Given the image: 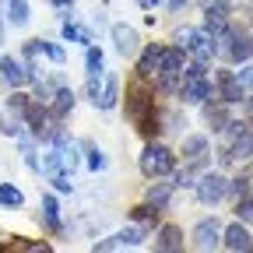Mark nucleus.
<instances>
[{
  "label": "nucleus",
  "instance_id": "e433bc0d",
  "mask_svg": "<svg viewBox=\"0 0 253 253\" xmlns=\"http://www.w3.org/2000/svg\"><path fill=\"white\" fill-rule=\"evenodd\" d=\"M239 106H243V116H246V123H253V91H246V99H243Z\"/></svg>",
  "mask_w": 253,
  "mask_h": 253
},
{
  "label": "nucleus",
  "instance_id": "72a5a7b5",
  "mask_svg": "<svg viewBox=\"0 0 253 253\" xmlns=\"http://www.w3.org/2000/svg\"><path fill=\"white\" fill-rule=\"evenodd\" d=\"M71 176H74V172H67V169H60V172H53V176H49V183H53V186L60 190V194H71V190H74Z\"/></svg>",
  "mask_w": 253,
  "mask_h": 253
},
{
  "label": "nucleus",
  "instance_id": "f8f14e48",
  "mask_svg": "<svg viewBox=\"0 0 253 253\" xmlns=\"http://www.w3.org/2000/svg\"><path fill=\"white\" fill-rule=\"evenodd\" d=\"M109 36H113V46L123 60H134L141 53V36H137V28H130L126 21H113L109 25Z\"/></svg>",
  "mask_w": 253,
  "mask_h": 253
},
{
  "label": "nucleus",
  "instance_id": "39448f33",
  "mask_svg": "<svg viewBox=\"0 0 253 253\" xmlns=\"http://www.w3.org/2000/svg\"><path fill=\"white\" fill-rule=\"evenodd\" d=\"M172 42H176L186 56H194V60H204V63L218 60V53H214V39L208 36L204 28L183 25V28H176V32H172Z\"/></svg>",
  "mask_w": 253,
  "mask_h": 253
},
{
  "label": "nucleus",
  "instance_id": "c756f323",
  "mask_svg": "<svg viewBox=\"0 0 253 253\" xmlns=\"http://www.w3.org/2000/svg\"><path fill=\"white\" fill-rule=\"evenodd\" d=\"M84 151H88V169H91V172H102V169L109 166V158H106V151H102L99 144H84Z\"/></svg>",
  "mask_w": 253,
  "mask_h": 253
},
{
  "label": "nucleus",
  "instance_id": "c85d7f7f",
  "mask_svg": "<svg viewBox=\"0 0 253 253\" xmlns=\"http://www.w3.org/2000/svg\"><path fill=\"white\" fill-rule=\"evenodd\" d=\"M28 18H32L28 0H7V21H11L14 28H25V25H28Z\"/></svg>",
  "mask_w": 253,
  "mask_h": 253
},
{
  "label": "nucleus",
  "instance_id": "393cba45",
  "mask_svg": "<svg viewBox=\"0 0 253 253\" xmlns=\"http://www.w3.org/2000/svg\"><path fill=\"white\" fill-rule=\"evenodd\" d=\"M102 71H106V53L99 49V46H84V74L88 78H102Z\"/></svg>",
  "mask_w": 253,
  "mask_h": 253
},
{
  "label": "nucleus",
  "instance_id": "4468645a",
  "mask_svg": "<svg viewBox=\"0 0 253 253\" xmlns=\"http://www.w3.org/2000/svg\"><path fill=\"white\" fill-rule=\"evenodd\" d=\"M221 246L232 250V253H250V250H253V236L246 232V225H243L239 218L232 221V225L221 229Z\"/></svg>",
  "mask_w": 253,
  "mask_h": 253
},
{
  "label": "nucleus",
  "instance_id": "a211bd4d",
  "mask_svg": "<svg viewBox=\"0 0 253 253\" xmlns=\"http://www.w3.org/2000/svg\"><path fill=\"white\" fill-rule=\"evenodd\" d=\"M229 21H232V11H225L221 4H211V7H204V25H201V28L208 32L211 39H218L221 32H225Z\"/></svg>",
  "mask_w": 253,
  "mask_h": 253
},
{
  "label": "nucleus",
  "instance_id": "f03ea898",
  "mask_svg": "<svg viewBox=\"0 0 253 253\" xmlns=\"http://www.w3.org/2000/svg\"><path fill=\"white\" fill-rule=\"evenodd\" d=\"M176 162H179V151H172L169 144H162V141L151 137L144 144L141 158H137V169H141L144 179H166V176L176 172Z\"/></svg>",
  "mask_w": 253,
  "mask_h": 253
},
{
  "label": "nucleus",
  "instance_id": "0eeeda50",
  "mask_svg": "<svg viewBox=\"0 0 253 253\" xmlns=\"http://www.w3.org/2000/svg\"><path fill=\"white\" fill-rule=\"evenodd\" d=\"M194 186H197V201L204 208H214V204H221L229 197V176H221L218 169H204Z\"/></svg>",
  "mask_w": 253,
  "mask_h": 253
},
{
  "label": "nucleus",
  "instance_id": "2f4dec72",
  "mask_svg": "<svg viewBox=\"0 0 253 253\" xmlns=\"http://www.w3.org/2000/svg\"><path fill=\"white\" fill-rule=\"evenodd\" d=\"M36 53H42V56H49V60L56 63V67H60V63H63V60H67V53H63L60 46H53V42H46V39H36Z\"/></svg>",
  "mask_w": 253,
  "mask_h": 253
},
{
  "label": "nucleus",
  "instance_id": "cd10ccee",
  "mask_svg": "<svg viewBox=\"0 0 253 253\" xmlns=\"http://www.w3.org/2000/svg\"><path fill=\"white\" fill-rule=\"evenodd\" d=\"M25 204V194L14 186V183H0V208H7V211H18Z\"/></svg>",
  "mask_w": 253,
  "mask_h": 253
},
{
  "label": "nucleus",
  "instance_id": "2eb2a0df",
  "mask_svg": "<svg viewBox=\"0 0 253 253\" xmlns=\"http://www.w3.org/2000/svg\"><path fill=\"white\" fill-rule=\"evenodd\" d=\"M158 56H162V42H148V46H141V53H137V78L141 81H151L155 78V71H158Z\"/></svg>",
  "mask_w": 253,
  "mask_h": 253
},
{
  "label": "nucleus",
  "instance_id": "c9c22d12",
  "mask_svg": "<svg viewBox=\"0 0 253 253\" xmlns=\"http://www.w3.org/2000/svg\"><path fill=\"white\" fill-rule=\"evenodd\" d=\"M236 78L243 81V88H246V91H253V60L239 63V71H236Z\"/></svg>",
  "mask_w": 253,
  "mask_h": 253
},
{
  "label": "nucleus",
  "instance_id": "b1692460",
  "mask_svg": "<svg viewBox=\"0 0 253 253\" xmlns=\"http://www.w3.org/2000/svg\"><path fill=\"white\" fill-rule=\"evenodd\" d=\"M208 148H211L208 134H186L183 144H179V155L183 158H197V155H208Z\"/></svg>",
  "mask_w": 253,
  "mask_h": 253
},
{
  "label": "nucleus",
  "instance_id": "a878e982",
  "mask_svg": "<svg viewBox=\"0 0 253 253\" xmlns=\"http://www.w3.org/2000/svg\"><path fill=\"white\" fill-rule=\"evenodd\" d=\"M60 36L63 39H67V42H78V46H91L95 42V36H91V32L84 28V25H78V21H63V28H60Z\"/></svg>",
  "mask_w": 253,
  "mask_h": 253
},
{
  "label": "nucleus",
  "instance_id": "9b49d317",
  "mask_svg": "<svg viewBox=\"0 0 253 253\" xmlns=\"http://www.w3.org/2000/svg\"><path fill=\"white\" fill-rule=\"evenodd\" d=\"M144 236H148V229H141V225H126V229H120L116 236L99 239L91 250H95V253H106V250H137V246H144Z\"/></svg>",
  "mask_w": 253,
  "mask_h": 253
},
{
  "label": "nucleus",
  "instance_id": "58836bf2",
  "mask_svg": "<svg viewBox=\"0 0 253 253\" xmlns=\"http://www.w3.org/2000/svg\"><path fill=\"white\" fill-rule=\"evenodd\" d=\"M49 7H56V11H71L74 0H49Z\"/></svg>",
  "mask_w": 253,
  "mask_h": 253
},
{
  "label": "nucleus",
  "instance_id": "f3484780",
  "mask_svg": "<svg viewBox=\"0 0 253 253\" xmlns=\"http://www.w3.org/2000/svg\"><path fill=\"white\" fill-rule=\"evenodd\" d=\"M74 102H78V99H74V88H71V84H60V88H53V95H49L46 106H49V113H53L56 120H67L71 109H74Z\"/></svg>",
  "mask_w": 253,
  "mask_h": 253
},
{
  "label": "nucleus",
  "instance_id": "4be33fe9",
  "mask_svg": "<svg viewBox=\"0 0 253 253\" xmlns=\"http://www.w3.org/2000/svg\"><path fill=\"white\" fill-rule=\"evenodd\" d=\"M42 225H46V232H53V236H60V232H63L60 204H56V197H53V194H42Z\"/></svg>",
  "mask_w": 253,
  "mask_h": 253
},
{
  "label": "nucleus",
  "instance_id": "7ed1b4c3",
  "mask_svg": "<svg viewBox=\"0 0 253 253\" xmlns=\"http://www.w3.org/2000/svg\"><path fill=\"white\" fill-rule=\"evenodd\" d=\"M214 53L225 63H246V60H253V36H250V28L229 21L225 32L214 39Z\"/></svg>",
  "mask_w": 253,
  "mask_h": 253
},
{
  "label": "nucleus",
  "instance_id": "79ce46f5",
  "mask_svg": "<svg viewBox=\"0 0 253 253\" xmlns=\"http://www.w3.org/2000/svg\"><path fill=\"white\" fill-rule=\"evenodd\" d=\"M0 39H4V21H0Z\"/></svg>",
  "mask_w": 253,
  "mask_h": 253
},
{
  "label": "nucleus",
  "instance_id": "bb28decb",
  "mask_svg": "<svg viewBox=\"0 0 253 253\" xmlns=\"http://www.w3.org/2000/svg\"><path fill=\"white\" fill-rule=\"evenodd\" d=\"M158 126H162V130H172V134H183L186 130V116L179 109H158Z\"/></svg>",
  "mask_w": 253,
  "mask_h": 253
},
{
  "label": "nucleus",
  "instance_id": "7c9ffc66",
  "mask_svg": "<svg viewBox=\"0 0 253 253\" xmlns=\"http://www.w3.org/2000/svg\"><path fill=\"white\" fill-rule=\"evenodd\" d=\"M250 183H253V179H250V172H239V176H232V179H229V197H232V201L246 197V194H250Z\"/></svg>",
  "mask_w": 253,
  "mask_h": 253
},
{
  "label": "nucleus",
  "instance_id": "1a4fd4ad",
  "mask_svg": "<svg viewBox=\"0 0 253 253\" xmlns=\"http://www.w3.org/2000/svg\"><path fill=\"white\" fill-rule=\"evenodd\" d=\"M221 218L218 214H208V218H201L194 229H190V246L194 250H201V253H208V250H218L221 246Z\"/></svg>",
  "mask_w": 253,
  "mask_h": 253
},
{
  "label": "nucleus",
  "instance_id": "dca6fc26",
  "mask_svg": "<svg viewBox=\"0 0 253 253\" xmlns=\"http://www.w3.org/2000/svg\"><path fill=\"white\" fill-rule=\"evenodd\" d=\"M0 81L7 88H25L28 84V74H25V60H14V56H0Z\"/></svg>",
  "mask_w": 253,
  "mask_h": 253
},
{
  "label": "nucleus",
  "instance_id": "ddd939ff",
  "mask_svg": "<svg viewBox=\"0 0 253 253\" xmlns=\"http://www.w3.org/2000/svg\"><path fill=\"white\" fill-rule=\"evenodd\" d=\"M183 246H186V243H183V229H179V225L162 221V225L155 229V243H151L155 253H179Z\"/></svg>",
  "mask_w": 253,
  "mask_h": 253
},
{
  "label": "nucleus",
  "instance_id": "423d86ee",
  "mask_svg": "<svg viewBox=\"0 0 253 253\" xmlns=\"http://www.w3.org/2000/svg\"><path fill=\"white\" fill-rule=\"evenodd\" d=\"M214 158H218V166H221V169H232V166H246V162H253V130L246 126V130H239L232 141L218 144Z\"/></svg>",
  "mask_w": 253,
  "mask_h": 253
},
{
  "label": "nucleus",
  "instance_id": "5701e85b",
  "mask_svg": "<svg viewBox=\"0 0 253 253\" xmlns=\"http://www.w3.org/2000/svg\"><path fill=\"white\" fill-rule=\"evenodd\" d=\"M130 221L151 232V229H158V225H162V211H158L155 204H148V201H144L141 208H134V211H130Z\"/></svg>",
  "mask_w": 253,
  "mask_h": 253
},
{
  "label": "nucleus",
  "instance_id": "37998d69",
  "mask_svg": "<svg viewBox=\"0 0 253 253\" xmlns=\"http://www.w3.org/2000/svg\"><path fill=\"white\" fill-rule=\"evenodd\" d=\"M0 42H4V39H0Z\"/></svg>",
  "mask_w": 253,
  "mask_h": 253
},
{
  "label": "nucleus",
  "instance_id": "6ab92c4d",
  "mask_svg": "<svg viewBox=\"0 0 253 253\" xmlns=\"http://www.w3.org/2000/svg\"><path fill=\"white\" fill-rule=\"evenodd\" d=\"M232 106H225V102H218V99H208L204 106H201V113H204V123L211 126V130L218 134L221 126H225L229 120H232V113H229Z\"/></svg>",
  "mask_w": 253,
  "mask_h": 253
},
{
  "label": "nucleus",
  "instance_id": "ea45409f",
  "mask_svg": "<svg viewBox=\"0 0 253 253\" xmlns=\"http://www.w3.org/2000/svg\"><path fill=\"white\" fill-rule=\"evenodd\" d=\"M137 4H141L144 11H155V7H162V4H166V0H137Z\"/></svg>",
  "mask_w": 253,
  "mask_h": 253
},
{
  "label": "nucleus",
  "instance_id": "a19ab883",
  "mask_svg": "<svg viewBox=\"0 0 253 253\" xmlns=\"http://www.w3.org/2000/svg\"><path fill=\"white\" fill-rule=\"evenodd\" d=\"M250 32H253V11H250Z\"/></svg>",
  "mask_w": 253,
  "mask_h": 253
},
{
  "label": "nucleus",
  "instance_id": "9d476101",
  "mask_svg": "<svg viewBox=\"0 0 253 253\" xmlns=\"http://www.w3.org/2000/svg\"><path fill=\"white\" fill-rule=\"evenodd\" d=\"M176 99H179L183 106H204L208 99H214V84H211V74L179 81V88H176Z\"/></svg>",
  "mask_w": 253,
  "mask_h": 253
},
{
  "label": "nucleus",
  "instance_id": "412c9836",
  "mask_svg": "<svg viewBox=\"0 0 253 253\" xmlns=\"http://www.w3.org/2000/svg\"><path fill=\"white\" fill-rule=\"evenodd\" d=\"M120 106V78L109 74L102 81V95H99V102H95V109H102V113H113Z\"/></svg>",
  "mask_w": 253,
  "mask_h": 253
},
{
  "label": "nucleus",
  "instance_id": "4c0bfd02",
  "mask_svg": "<svg viewBox=\"0 0 253 253\" xmlns=\"http://www.w3.org/2000/svg\"><path fill=\"white\" fill-rule=\"evenodd\" d=\"M190 4V0H166V7H169V14H179L183 7Z\"/></svg>",
  "mask_w": 253,
  "mask_h": 253
},
{
  "label": "nucleus",
  "instance_id": "f704fd0d",
  "mask_svg": "<svg viewBox=\"0 0 253 253\" xmlns=\"http://www.w3.org/2000/svg\"><path fill=\"white\" fill-rule=\"evenodd\" d=\"M99 95H102V81H99V78H88V81H84V99L95 106V102H99Z\"/></svg>",
  "mask_w": 253,
  "mask_h": 253
},
{
  "label": "nucleus",
  "instance_id": "20e7f679",
  "mask_svg": "<svg viewBox=\"0 0 253 253\" xmlns=\"http://www.w3.org/2000/svg\"><path fill=\"white\" fill-rule=\"evenodd\" d=\"M183 63H186V53L179 46H162V56H158V71H155V91L162 95H176L179 81H183Z\"/></svg>",
  "mask_w": 253,
  "mask_h": 253
},
{
  "label": "nucleus",
  "instance_id": "473e14b6",
  "mask_svg": "<svg viewBox=\"0 0 253 253\" xmlns=\"http://www.w3.org/2000/svg\"><path fill=\"white\" fill-rule=\"evenodd\" d=\"M236 218L243 221V225H253V194H246V197L236 201Z\"/></svg>",
  "mask_w": 253,
  "mask_h": 253
},
{
  "label": "nucleus",
  "instance_id": "aec40b11",
  "mask_svg": "<svg viewBox=\"0 0 253 253\" xmlns=\"http://www.w3.org/2000/svg\"><path fill=\"white\" fill-rule=\"evenodd\" d=\"M172 197H176V186H172V183H158V179H155V183L144 190V201L155 204L158 211H169V208H172Z\"/></svg>",
  "mask_w": 253,
  "mask_h": 253
},
{
  "label": "nucleus",
  "instance_id": "6e6552de",
  "mask_svg": "<svg viewBox=\"0 0 253 253\" xmlns=\"http://www.w3.org/2000/svg\"><path fill=\"white\" fill-rule=\"evenodd\" d=\"M211 84H214V99L225 102V106H239L246 99V88H243V81L236 78L232 67H218L211 74Z\"/></svg>",
  "mask_w": 253,
  "mask_h": 253
},
{
  "label": "nucleus",
  "instance_id": "f257e3e1",
  "mask_svg": "<svg viewBox=\"0 0 253 253\" xmlns=\"http://www.w3.org/2000/svg\"><path fill=\"white\" fill-rule=\"evenodd\" d=\"M126 116H130V123L137 126V134H141L144 141H151V137L162 134V126H158V102H155V91H148L141 78L126 88Z\"/></svg>",
  "mask_w": 253,
  "mask_h": 253
}]
</instances>
